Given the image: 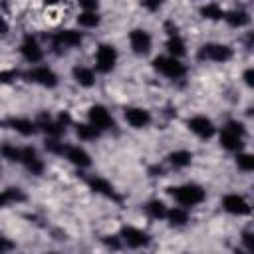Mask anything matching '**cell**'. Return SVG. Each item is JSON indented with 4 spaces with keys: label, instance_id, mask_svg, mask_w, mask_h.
<instances>
[{
    "label": "cell",
    "instance_id": "cell-25",
    "mask_svg": "<svg viewBox=\"0 0 254 254\" xmlns=\"http://www.w3.org/2000/svg\"><path fill=\"white\" fill-rule=\"evenodd\" d=\"M167 216H169V220H171L173 226H183V224H187V220H189L187 210H185V208H179V206L173 208V210H169Z\"/></svg>",
    "mask_w": 254,
    "mask_h": 254
},
{
    "label": "cell",
    "instance_id": "cell-40",
    "mask_svg": "<svg viewBox=\"0 0 254 254\" xmlns=\"http://www.w3.org/2000/svg\"><path fill=\"white\" fill-rule=\"evenodd\" d=\"M6 204H8V198H6V194H4V192H0V208H2V206H6Z\"/></svg>",
    "mask_w": 254,
    "mask_h": 254
},
{
    "label": "cell",
    "instance_id": "cell-23",
    "mask_svg": "<svg viewBox=\"0 0 254 254\" xmlns=\"http://www.w3.org/2000/svg\"><path fill=\"white\" fill-rule=\"evenodd\" d=\"M10 127L16 129V131L22 133V135H32V133H36V123L28 121V119H10Z\"/></svg>",
    "mask_w": 254,
    "mask_h": 254
},
{
    "label": "cell",
    "instance_id": "cell-22",
    "mask_svg": "<svg viewBox=\"0 0 254 254\" xmlns=\"http://www.w3.org/2000/svg\"><path fill=\"white\" fill-rule=\"evenodd\" d=\"M167 48H169V52L173 54V58H179V56L185 54V42L181 40L179 34H171V36H169V40H167Z\"/></svg>",
    "mask_w": 254,
    "mask_h": 254
},
{
    "label": "cell",
    "instance_id": "cell-37",
    "mask_svg": "<svg viewBox=\"0 0 254 254\" xmlns=\"http://www.w3.org/2000/svg\"><path fill=\"white\" fill-rule=\"evenodd\" d=\"M244 79H246V83L252 87V85H254V71H252V69H246V71H244Z\"/></svg>",
    "mask_w": 254,
    "mask_h": 254
},
{
    "label": "cell",
    "instance_id": "cell-41",
    "mask_svg": "<svg viewBox=\"0 0 254 254\" xmlns=\"http://www.w3.org/2000/svg\"><path fill=\"white\" fill-rule=\"evenodd\" d=\"M236 254H248V252H242V250H238V252H236Z\"/></svg>",
    "mask_w": 254,
    "mask_h": 254
},
{
    "label": "cell",
    "instance_id": "cell-12",
    "mask_svg": "<svg viewBox=\"0 0 254 254\" xmlns=\"http://www.w3.org/2000/svg\"><path fill=\"white\" fill-rule=\"evenodd\" d=\"M20 52H22V56H24L28 62H32V64L40 62L42 56H44L40 44H38L36 38H32V36H26V38H24V42H22V46H20Z\"/></svg>",
    "mask_w": 254,
    "mask_h": 254
},
{
    "label": "cell",
    "instance_id": "cell-38",
    "mask_svg": "<svg viewBox=\"0 0 254 254\" xmlns=\"http://www.w3.org/2000/svg\"><path fill=\"white\" fill-rule=\"evenodd\" d=\"M244 244L248 246V250H252V234H250V232L244 234Z\"/></svg>",
    "mask_w": 254,
    "mask_h": 254
},
{
    "label": "cell",
    "instance_id": "cell-24",
    "mask_svg": "<svg viewBox=\"0 0 254 254\" xmlns=\"http://www.w3.org/2000/svg\"><path fill=\"white\" fill-rule=\"evenodd\" d=\"M190 153L189 151H175V153H171L169 155V161L173 163V167H177V169H183V167H187V165H190Z\"/></svg>",
    "mask_w": 254,
    "mask_h": 254
},
{
    "label": "cell",
    "instance_id": "cell-19",
    "mask_svg": "<svg viewBox=\"0 0 254 254\" xmlns=\"http://www.w3.org/2000/svg\"><path fill=\"white\" fill-rule=\"evenodd\" d=\"M89 187L91 190H95L97 194H103V196H109V198H115V192H113V187L105 181V179H99V177H93L89 179Z\"/></svg>",
    "mask_w": 254,
    "mask_h": 254
},
{
    "label": "cell",
    "instance_id": "cell-39",
    "mask_svg": "<svg viewBox=\"0 0 254 254\" xmlns=\"http://www.w3.org/2000/svg\"><path fill=\"white\" fill-rule=\"evenodd\" d=\"M8 32V24H6V20L4 18H0V36L2 34H6Z\"/></svg>",
    "mask_w": 254,
    "mask_h": 254
},
{
    "label": "cell",
    "instance_id": "cell-36",
    "mask_svg": "<svg viewBox=\"0 0 254 254\" xmlns=\"http://www.w3.org/2000/svg\"><path fill=\"white\" fill-rule=\"evenodd\" d=\"M14 75H16V71H12V69H10V71H2V73H0V81H2V83H8Z\"/></svg>",
    "mask_w": 254,
    "mask_h": 254
},
{
    "label": "cell",
    "instance_id": "cell-15",
    "mask_svg": "<svg viewBox=\"0 0 254 254\" xmlns=\"http://www.w3.org/2000/svg\"><path fill=\"white\" fill-rule=\"evenodd\" d=\"M22 163L26 165V169H28L32 175H40V173L44 171V165H42V161L38 159V155H36V151H34L32 147L22 149Z\"/></svg>",
    "mask_w": 254,
    "mask_h": 254
},
{
    "label": "cell",
    "instance_id": "cell-3",
    "mask_svg": "<svg viewBox=\"0 0 254 254\" xmlns=\"http://www.w3.org/2000/svg\"><path fill=\"white\" fill-rule=\"evenodd\" d=\"M115 62H117V52H115L113 46L103 44V46L97 48V54H95V65H97L99 71H103V73L111 71V69L115 67Z\"/></svg>",
    "mask_w": 254,
    "mask_h": 254
},
{
    "label": "cell",
    "instance_id": "cell-2",
    "mask_svg": "<svg viewBox=\"0 0 254 254\" xmlns=\"http://www.w3.org/2000/svg\"><path fill=\"white\" fill-rule=\"evenodd\" d=\"M155 69H159L163 75L171 77V79H179L185 75V65L177 60V58H165V56H159L155 58Z\"/></svg>",
    "mask_w": 254,
    "mask_h": 254
},
{
    "label": "cell",
    "instance_id": "cell-5",
    "mask_svg": "<svg viewBox=\"0 0 254 254\" xmlns=\"http://www.w3.org/2000/svg\"><path fill=\"white\" fill-rule=\"evenodd\" d=\"M230 56H232V50L224 44H206L200 50V58L212 60V62H226L230 60Z\"/></svg>",
    "mask_w": 254,
    "mask_h": 254
},
{
    "label": "cell",
    "instance_id": "cell-17",
    "mask_svg": "<svg viewBox=\"0 0 254 254\" xmlns=\"http://www.w3.org/2000/svg\"><path fill=\"white\" fill-rule=\"evenodd\" d=\"M220 143H222V147L228 149V151H238V149L242 147V137H238L236 133H232V131H228V129L224 127L222 133H220Z\"/></svg>",
    "mask_w": 254,
    "mask_h": 254
},
{
    "label": "cell",
    "instance_id": "cell-29",
    "mask_svg": "<svg viewBox=\"0 0 254 254\" xmlns=\"http://www.w3.org/2000/svg\"><path fill=\"white\" fill-rule=\"evenodd\" d=\"M0 153H2L4 159L12 161V163L22 161V149H16V147H12V145H4V147L0 149Z\"/></svg>",
    "mask_w": 254,
    "mask_h": 254
},
{
    "label": "cell",
    "instance_id": "cell-26",
    "mask_svg": "<svg viewBox=\"0 0 254 254\" xmlns=\"http://www.w3.org/2000/svg\"><path fill=\"white\" fill-rule=\"evenodd\" d=\"M147 212L153 216V218H165L167 216V206L161 202V200H151L147 204Z\"/></svg>",
    "mask_w": 254,
    "mask_h": 254
},
{
    "label": "cell",
    "instance_id": "cell-8",
    "mask_svg": "<svg viewBox=\"0 0 254 254\" xmlns=\"http://www.w3.org/2000/svg\"><path fill=\"white\" fill-rule=\"evenodd\" d=\"M222 208L226 212H230V214H248L250 212L248 202L238 194H226L222 198Z\"/></svg>",
    "mask_w": 254,
    "mask_h": 254
},
{
    "label": "cell",
    "instance_id": "cell-34",
    "mask_svg": "<svg viewBox=\"0 0 254 254\" xmlns=\"http://www.w3.org/2000/svg\"><path fill=\"white\" fill-rule=\"evenodd\" d=\"M12 246H14V244H12L8 238H4V236L0 234V254H6L8 250H12Z\"/></svg>",
    "mask_w": 254,
    "mask_h": 254
},
{
    "label": "cell",
    "instance_id": "cell-18",
    "mask_svg": "<svg viewBox=\"0 0 254 254\" xmlns=\"http://www.w3.org/2000/svg\"><path fill=\"white\" fill-rule=\"evenodd\" d=\"M73 77H75V81H77L79 85H83V87H91V85L95 83L93 71H91L89 67H83V65L73 67Z\"/></svg>",
    "mask_w": 254,
    "mask_h": 254
},
{
    "label": "cell",
    "instance_id": "cell-20",
    "mask_svg": "<svg viewBox=\"0 0 254 254\" xmlns=\"http://www.w3.org/2000/svg\"><path fill=\"white\" fill-rule=\"evenodd\" d=\"M224 18H226V22H228L230 26H234V28L244 26V24H248V22H250L248 12H244V10H232V12H228Z\"/></svg>",
    "mask_w": 254,
    "mask_h": 254
},
{
    "label": "cell",
    "instance_id": "cell-7",
    "mask_svg": "<svg viewBox=\"0 0 254 254\" xmlns=\"http://www.w3.org/2000/svg\"><path fill=\"white\" fill-rule=\"evenodd\" d=\"M187 125H189V129H190L194 135H198V137H202V139H208V137H212V133H214V125H212V121L206 119L204 115L190 117Z\"/></svg>",
    "mask_w": 254,
    "mask_h": 254
},
{
    "label": "cell",
    "instance_id": "cell-31",
    "mask_svg": "<svg viewBox=\"0 0 254 254\" xmlns=\"http://www.w3.org/2000/svg\"><path fill=\"white\" fill-rule=\"evenodd\" d=\"M46 149H48L50 153H58V155L62 153V155H64V145H62L58 139H48V141H46Z\"/></svg>",
    "mask_w": 254,
    "mask_h": 254
},
{
    "label": "cell",
    "instance_id": "cell-30",
    "mask_svg": "<svg viewBox=\"0 0 254 254\" xmlns=\"http://www.w3.org/2000/svg\"><path fill=\"white\" fill-rule=\"evenodd\" d=\"M236 163H238V167H240L242 171H252V169H254V157H252L250 153H240V155L236 157Z\"/></svg>",
    "mask_w": 254,
    "mask_h": 254
},
{
    "label": "cell",
    "instance_id": "cell-35",
    "mask_svg": "<svg viewBox=\"0 0 254 254\" xmlns=\"http://www.w3.org/2000/svg\"><path fill=\"white\" fill-rule=\"evenodd\" d=\"M103 242H105L107 246H111V248H115V250L119 248V240H117L115 236H107V238H103Z\"/></svg>",
    "mask_w": 254,
    "mask_h": 254
},
{
    "label": "cell",
    "instance_id": "cell-9",
    "mask_svg": "<svg viewBox=\"0 0 254 254\" xmlns=\"http://www.w3.org/2000/svg\"><path fill=\"white\" fill-rule=\"evenodd\" d=\"M121 238H123V240L127 242V246H131V248H141V246H145V244L149 242V236H147L143 230L133 228V226H123Z\"/></svg>",
    "mask_w": 254,
    "mask_h": 254
},
{
    "label": "cell",
    "instance_id": "cell-33",
    "mask_svg": "<svg viewBox=\"0 0 254 254\" xmlns=\"http://www.w3.org/2000/svg\"><path fill=\"white\" fill-rule=\"evenodd\" d=\"M4 194H6V198H8V202H16V200H24V194L18 190V189H8V190H4Z\"/></svg>",
    "mask_w": 254,
    "mask_h": 254
},
{
    "label": "cell",
    "instance_id": "cell-13",
    "mask_svg": "<svg viewBox=\"0 0 254 254\" xmlns=\"http://www.w3.org/2000/svg\"><path fill=\"white\" fill-rule=\"evenodd\" d=\"M36 127H40L42 131H46V133L50 135V139H58V137L64 133V129H65V127L60 123V121H52V119H50L46 113L38 117V123H36Z\"/></svg>",
    "mask_w": 254,
    "mask_h": 254
},
{
    "label": "cell",
    "instance_id": "cell-11",
    "mask_svg": "<svg viewBox=\"0 0 254 254\" xmlns=\"http://www.w3.org/2000/svg\"><path fill=\"white\" fill-rule=\"evenodd\" d=\"M125 121H127L131 127L141 129V127H147V125L151 123V115H149V111H145V109H141V107H129V109L125 111Z\"/></svg>",
    "mask_w": 254,
    "mask_h": 254
},
{
    "label": "cell",
    "instance_id": "cell-1",
    "mask_svg": "<svg viewBox=\"0 0 254 254\" xmlns=\"http://www.w3.org/2000/svg\"><path fill=\"white\" fill-rule=\"evenodd\" d=\"M169 192L183 204V206H194L204 200V190L198 185H183L177 189H169Z\"/></svg>",
    "mask_w": 254,
    "mask_h": 254
},
{
    "label": "cell",
    "instance_id": "cell-6",
    "mask_svg": "<svg viewBox=\"0 0 254 254\" xmlns=\"http://www.w3.org/2000/svg\"><path fill=\"white\" fill-rule=\"evenodd\" d=\"M26 77L34 83H40V85H46V87H54L58 83V75L50 69V67H34L26 73Z\"/></svg>",
    "mask_w": 254,
    "mask_h": 254
},
{
    "label": "cell",
    "instance_id": "cell-28",
    "mask_svg": "<svg viewBox=\"0 0 254 254\" xmlns=\"http://www.w3.org/2000/svg\"><path fill=\"white\" fill-rule=\"evenodd\" d=\"M77 22H79L81 26H85V28H93V26L99 24V16H97L95 12H81V14L77 16Z\"/></svg>",
    "mask_w": 254,
    "mask_h": 254
},
{
    "label": "cell",
    "instance_id": "cell-4",
    "mask_svg": "<svg viewBox=\"0 0 254 254\" xmlns=\"http://www.w3.org/2000/svg\"><path fill=\"white\" fill-rule=\"evenodd\" d=\"M89 121H91V125L97 129V131H105V129H111L113 125H115V121H113V117L109 115V111L103 107V105H93V107H89Z\"/></svg>",
    "mask_w": 254,
    "mask_h": 254
},
{
    "label": "cell",
    "instance_id": "cell-16",
    "mask_svg": "<svg viewBox=\"0 0 254 254\" xmlns=\"http://www.w3.org/2000/svg\"><path fill=\"white\" fill-rule=\"evenodd\" d=\"M54 44L56 46H77L81 44V34L75 30H62L54 36Z\"/></svg>",
    "mask_w": 254,
    "mask_h": 254
},
{
    "label": "cell",
    "instance_id": "cell-27",
    "mask_svg": "<svg viewBox=\"0 0 254 254\" xmlns=\"http://www.w3.org/2000/svg\"><path fill=\"white\" fill-rule=\"evenodd\" d=\"M202 16L204 18H208V20H218V18H222L224 16V12L220 10V6L218 4H206V6H202Z\"/></svg>",
    "mask_w": 254,
    "mask_h": 254
},
{
    "label": "cell",
    "instance_id": "cell-32",
    "mask_svg": "<svg viewBox=\"0 0 254 254\" xmlns=\"http://www.w3.org/2000/svg\"><path fill=\"white\" fill-rule=\"evenodd\" d=\"M226 129L232 131V133H236L238 137H244V125L238 123V121H228V123H226Z\"/></svg>",
    "mask_w": 254,
    "mask_h": 254
},
{
    "label": "cell",
    "instance_id": "cell-21",
    "mask_svg": "<svg viewBox=\"0 0 254 254\" xmlns=\"http://www.w3.org/2000/svg\"><path fill=\"white\" fill-rule=\"evenodd\" d=\"M75 133H77V137L79 139H83V141H93V139H97L99 137V131L89 123H79V125H75Z\"/></svg>",
    "mask_w": 254,
    "mask_h": 254
},
{
    "label": "cell",
    "instance_id": "cell-14",
    "mask_svg": "<svg viewBox=\"0 0 254 254\" xmlns=\"http://www.w3.org/2000/svg\"><path fill=\"white\" fill-rule=\"evenodd\" d=\"M64 153H65V159L69 163H73L75 167H89L91 165V159H89L87 151H83L79 147H65Z\"/></svg>",
    "mask_w": 254,
    "mask_h": 254
},
{
    "label": "cell",
    "instance_id": "cell-10",
    "mask_svg": "<svg viewBox=\"0 0 254 254\" xmlns=\"http://www.w3.org/2000/svg\"><path fill=\"white\" fill-rule=\"evenodd\" d=\"M129 42H131V48L135 54H147L151 50V36L145 32V30H133L129 34Z\"/></svg>",
    "mask_w": 254,
    "mask_h": 254
}]
</instances>
